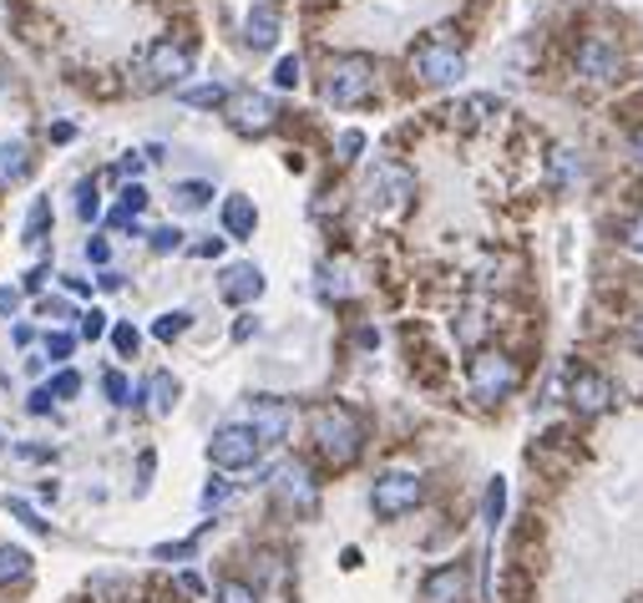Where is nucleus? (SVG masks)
Instances as JSON below:
<instances>
[{
    "instance_id": "obj_45",
    "label": "nucleus",
    "mask_w": 643,
    "mask_h": 603,
    "mask_svg": "<svg viewBox=\"0 0 643 603\" xmlns=\"http://www.w3.org/2000/svg\"><path fill=\"white\" fill-rule=\"evenodd\" d=\"M15 304H21V294H15V290H0V314H15Z\"/></svg>"
},
{
    "instance_id": "obj_48",
    "label": "nucleus",
    "mask_w": 643,
    "mask_h": 603,
    "mask_svg": "<svg viewBox=\"0 0 643 603\" xmlns=\"http://www.w3.org/2000/svg\"><path fill=\"white\" fill-rule=\"evenodd\" d=\"M633 351L643 355V314H639V320H633Z\"/></svg>"
},
{
    "instance_id": "obj_42",
    "label": "nucleus",
    "mask_w": 643,
    "mask_h": 603,
    "mask_svg": "<svg viewBox=\"0 0 643 603\" xmlns=\"http://www.w3.org/2000/svg\"><path fill=\"white\" fill-rule=\"evenodd\" d=\"M137 173H143V157H137V153L122 157V163H117V178H137Z\"/></svg>"
},
{
    "instance_id": "obj_23",
    "label": "nucleus",
    "mask_w": 643,
    "mask_h": 603,
    "mask_svg": "<svg viewBox=\"0 0 643 603\" xmlns=\"http://www.w3.org/2000/svg\"><path fill=\"white\" fill-rule=\"evenodd\" d=\"M208 198H214V188H208V183H178V188H173L178 214H198V208H208Z\"/></svg>"
},
{
    "instance_id": "obj_19",
    "label": "nucleus",
    "mask_w": 643,
    "mask_h": 603,
    "mask_svg": "<svg viewBox=\"0 0 643 603\" xmlns=\"http://www.w3.org/2000/svg\"><path fill=\"white\" fill-rule=\"evenodd\" d=\"M31 178V153L25 143H0V183H21Z\"/></svg>"
},
{
    "instance_id": "obj_37",
    "label": "nucleus",
    "mask_w": 643,
    "mask_h": 603,
    "mask_svg": "<svg viewBox=\"0 0 643 603\" xmlns=\"http://www.w3.org/2000/svg\"><path fill=\"white\" fill-rule=\"evenodd\" d=\"M623 243H629L633 253H643V214H633L629 223H623Z\"/></svg>"
},
{
    "instance_id": "obj_2",
    "label": "nucleus",
    "mask_w": 643,
    "mask_h": 603,
    "mask_svg": "<svg viewBox=\"0 0 643 603\" xmlns=\"http://www.w3.org/2000/svg\"><path fill=\"white\" fill-rule=\"evenodd\" d=\"M517 381H522V371H517V361L507 351H477L471 365H466V386H471V401H481V406L507 401L517 391Z\"/></svg>"
},
{
    "instance_id": "obj_24",
    "label": "nucleus",
    "mask_w": 643,
    "mask_h": 603,
    "mask_svg": "<svg viewBox=\"0 0 643 603\" xmlns=\"http://www.w3.org/2000/svg\"><path fill=\"white\" fill-rule=\"evenodd\" d=\"M46 223H51V204L37 198L31 214H25V249H41V243H46Z\"/></svg>"
},
{
    "instance_id": "obj_32",
    "label": "nucleus",
    "mask_w": 643,
    "mask_h": 603,
    "mask_svg": "<svg viewBox=\"0 0 643 603\" xmlns=\"http://www.w3.org/2000/svg\"><path fill=\"white\" fill-rule=\"evenodd\" d=\"M112 345H117V355H137V345H143V335L132 325H117L112 330Z\"/></svg>"
},
{
    "instance_id": "obj_28",
    "label": "nucleus",
    "mask_w": 643,
    "mask_h": 603,
    "mask_svg": "<svg viewBox=\"0 0 643 603\" xmlns=\"http://www.w3.org/2000/svg\"><path fill=\"white\" fill-rule=\"evenodd\" d=\"M76 214H82L86 223H92V218L102 214V198H96V183H82V188H76Z\"/></svg>"
},
{
    "instance_id": "obj_8",
    "label": "nucleus",
    "mask_w": 643,
    "mask_h": 603,
    "mask_svg": "<svg viewBox=\"0 0 643 603\" xmlns=\"http://www.w3.org/2000/svg\"><path fill=\"white\" fill-rule=\"evenodd\" d=\"M269 487H274V497L289 507V512H314V502H320V487H314V477H310L304 461H279L274 477H269Z\"/></svg>"
},
{
    "instance_id": "obj_38",
    "label": "nucleus",
    "mask_w": 643,
    "mask_h": 603,
    "mask_svg": "<svg viewBox=\"0 0 643 603\" xmlns=\"http://www.w3.org/2000/svg\"><path fill=\"white\" fill-rule=\"evenodd\" d=\"M72 345H76V340L61 335V330H56V335H46V355H51V361H66V355H72Z\"/></svg>"
},
{
    "instance_id": "obj_30",
    "label": "nucleus",
    "mask_w": 643,
    "mask_h": 603,
    "mask_svg": "<svg viewBox=\"0 0 643 603\" xmlns=\"http://www.w3.org/2000/svg\"><path fill=\"white\" fill-rule=\"evenodd\" d=\"M102 391H107V396H112V406H132V391H127V381H122V375L117 371H107V375H102Z\"/></svg>"
},
{
    "instance_id": "obj_47",
    "label": "nucleus",
    "mask_w": 643,
    "mask_h": 603,
    "mask_svg": "<svg viewBox=\"0 0 643 603\" xmlns=\"http://www.w3.org/2000/svg\"><path fill=\"white\" fill-rule=\"evenodd\" d=\"M198 253H203V259H214V253H224V239H208V243H198Z\"/></svg>"
},
{
    "instance_id": "obj_29",
    "label": "nucleus",
    "mask_w": 643,
    "mask_h": 603,
    "mask_svg": "<svg viewBox=\"0 0 643 603\" xmlns=\"http://www.w3.org/2000/svg\"><path fill=\"white\" fill-rule=\"evenodd\" d=\"M76 391H82V375H76V371H61L56 381H51V396H56V401H72Z\"/></svg>"
},
{
    "instance_id": "obj_49",
    "label": "nucleus",
    "mask_w": 643,
    "mask_h": 603,
    "mask_svg": "<svg viewBox=\"0 0 643 603\" xmlns=\"http://www.w3.org/2000/svg\"><path fill=\"white\" fill-rule=\"evenodd\" d=\"M633 157H639V163H643V127H639V133H633Z\"/></svg>"
},
{
    "instance_id": "obj_35",
    "label": "nucleus",
    "mask_w": 643,
    "mask_h": 603,
    "mask_svg": "<svg viewBox=\"0 0 643 603\" xmlns=\"http://www.w3.org/2000/svg\"><path fill=\"white\" fill-rule=\"evenodd\" d=\"M274 86H284V92H289V86H299V56L279 61V66H274Z\"/></svg>"
},
{
    "instance_id": "obj_9",
    "label": "nucleus",
    "mask_w": 643,
    "mask_h": 603,
    "mask_svg": "<svg viewBox=\"0 0 643 603\" xmlns=\"http://www.w3.org/2000/svg\"><path fill=\"white\" fill-rule=\"evenodd\" d=\"M228 107V127L243 137H263V133H274V102L263 97V92H234V97L224 102Z\"/></svg>"
},
{
    "instance_id": "obj_27",
    "label": "nucleus",
    "mask_w": 643,
    "mask_h": 603,
    "mask_svg": "<svg viewBox=\"0 0 643 603\" xmlns=\"http://www.w3.org/2000/svg\"><path fill=\"white\" fill-rule=\"evenodd\" d=\"M218 603H259V593H253L249 583L228 579V583H218Z\"/></svg>"
},
{
    "instance_id": "obj_6",
    "label": "nucleus",
    "mask_w": 643,
    "mask_h": 603,
    "mask_svg": "<svg viewBox=\"0 0 643 603\" xmlns=\"http://www.w3.org/2000/svg\"><path fill=\"white\" fill-rule=\"evenodd\" d=\"M421 497H426V482H421L416 471H385L381 482L370 487V507H375V518H385V522L416 512Z\"/></svg>"
},
{
    "instance_id": "obj_39",
    "label": "nucleus",
    "mask_w": 643,
    "mask_h": 603,
    "mask_svg": "<svg viewBox=\"0 0 643 603\" xmlns=\"http://www.w3.org/2000/svg\"><path fill=\"white\" fill-rule=\"evenodd\" d=\"M572 168H578V163H572V153H552V178H558V183H568Z\"/></svg>"
},
{
    "instance_id": "obj_12",
    "label": "nucleus",
    "mask_w": 643,
    "mask_h": 603,
    "mask_svg": "<svg viewBox=\"0 0 643 603\" xmlns=\"http://www.w3.org/2000/svg\"><path fill=\"white\" fill-rule=\"evenodd\" d=\"M623 66L619 46H613V37H583V46H578V76H588V82H613Z\"/></svg>"
},
{
    "instance_id": "obj_40",
    "label": "nucleus",
    "mask_w": 643,
    "mask_h": 603,
    "mask_svg": "<svg viewBox=\"0 0 643 603\" xmlns=\"http://www.w3.org/2000/svg\"><path fill=\"white\" fill-rule=\"evenodd\" d=\"M86 259H92V264H107V259H112V243L107 239H86Z\"/></svg>"
},
{
    "instance_id": "obj_18",
    "label": "nucleus",
    "mask_w": 643,
    "mask_h": 603,
    "mask_svg": "<svg viewBox=\"0 0 643 603\" xmlns=\"http://www.w3.org/2000/svg\"><path fill=\"white\" fill-rule=\"evenodd\" d=\"M173 406H178V381L167 371H157L153 381H147V410H153V416H173Z\"/></svg>"
},
{
    "instance_id": "obj_31",
    "label": "nucleus",
    "mask_w": 643,
    "mask_h": 603,
    "mask_svg": "<svg viewBox=\"0 0 643 603\" xmlns=\"http://www.w3.org/2000/svg\"><path fill=\"white\" fill-rule=\"evenodd\" d=\"M228 497H234V487H228L224 477H214V482L203 487V507H208V512H214V507H224Z\"/></svg>"
},
{
    "instance_id": "obj_22",
    "label": "nucleus",
    "mask_w": 643,
    "mask_h": 603,
    "mask_svg": "<svg viewBox=\"0 0 643 603\" xmlns=\"http://www.w3.org/2000/svg\"><path fill=\"white\" fill-rule=\"evenodd\" d=\"M25 573H31V553H25V548L0 543V583H21Z\"/></svg>"
},
{
    "instance_id": "obj_10",
    "label": "nucleus",
    "mask_w": 643,
    "mask_h": 603,
    "mask_svg": "<svg viewBox=\"0 0 643 603\" xmlns=\"http://www.w3.org/2000/svg\"><path fill=\"white\" fill-rule=\"evenodd\" d=\"M568 401L583 410V416H603V410L613 406V381H608V375H598V371H588V365H572Z\"/></svg>"
},
{
    "instance_id": "obj_1",
    "label": "nucleus",
    "mask_w": 643,
    "mask_h": 603,
    "mask_svg": "<svg viewBox=\"0 0 643 603\" xmlns=\"http://www.w3.org/2000/svg\"><path fill=\"white\" fill-rule=\"evenodd\" d=\"M310 436H314V451L330 467H350L360 457V447H365V426H360V416L345 401H324L310 416Z\"/></svg>"
},
{
    "instance_id": "obj_41",
    "label": "nucleus",
    "mask_w": 643,
    "mask_h": 603,
    "mask_svg": "<svg viewBox=\"0 0 643 603\" xmlns=\"http://www.w3.org/2000/svg\"><path fill=\"white\" fill-rule=\"evenodd\" d=\"M487 112H497V102H491V97L466 102V117H471V122H481V117H487Z\"/></svg>"
},
{
    "instance_id": "obj_36",
    "label": "nucleus",
    "mask_w": 643,
    "mask_h": 603,
    "mask_svg": "<svg viewBox=\"0 0 643 603\" xmlns=\"http://www.w3.org/2000/svg\"><path fill=\"white\" fill-rule=\"evenodd\" d=\"M11 512H15V518H21V522H25V528H31V532H46V522L37 518V507H31V502H21V497H11Z\"/></svg>"
},
{
    "instance_id": "obj_17",
    "label": "nucleus",
    "mask_w": 643,
    "mask_h": 603,
    "mask_svg": "<svg viewBox=\"0 0 643 603\" xmlns=\"http://www.w3.org/2000/svg\"><path fill=\"white\" fill-rule=\"evenodd\" d=\"M320 290H324V300H350V294H355V279H350L345 259H340V264L324 259V264H320Z\"/></svg>"
},
{
    "instance_id": "obj_3",
    "label": "nucleus",
    "mask_w": 643,
    "mask_h": 603,
    "mask_svg": "<svg viewBox=\"0 0 643 603\" xmlns=\"http://www.w3.org/2000/svg\"><path fill=\"white\" fill-rule=\"evenodd\" d=\"M370 92H375V61L370 56L350 51V56L330 61V72H324V102L330 107H360V102H370Z\"/></svg>"
},
{
    "instance_id": "obj_13",
    "label": "nucleus",
    "mask_w": 643,
    "mask_h": 603,
    "mask_svg": "<svg viewBox=\"0 0 643 603\" xmlns=\"http://www.w3.org/2000/svg\"><path fill=\"white\" fill-rule=\"evenodd\" d=\"M466 593H471V568L466 563H446L421 583V603H466Z\"/></svg>"
},
{
    "instance_id": "obj_7",
    "label": "nucleus",
    "mask_w": 643,
    "mask_h": 603,
    "mask_svg": "<svg viewBox=\"0 0 643 603\" xmlns=\"http://www.w3.org/2000/svg\"><path fill=\"white\" fill-rule=\"evenodd\" d=\"M208 457L224 471H243L263 457V441L253 436V426H218L214 441H208Z\"/></svg>"
},
{
    "instance_id": "obj_4",
    "label": "nucleus",
    "mask_w": 643,
    "mask_h": 603,
    "mask_svg": "<svg viewBox=\"0 0 643 603\" xmlns=\"http://www.w3.org/2000/svg\"><path fill=\"white\" fill-rule=\"evenodd\" d=\"M193 72V46L188 41H153L143 56V92H167V86H178L183 76Z\"/></svg>"
},
{
    "instance_id": "obj_20",
    "label": "nucleus",
    "mask_w": 643,
    "mask_h": 603,
    "mask_svg": "<svg viewBox=\"0 0 643 603\" xmlns=\"http://www.w3.org/2000/svg\"><path fill=\"white\" fill-rule=\"evenodd\" d=\"M234 97L224 82H203V86H183L178 92V102L183 107H224V102Z\"/></svg>"
},
{
    "instance_id": "obj_34",
    "label": "nucleus",
    "mask_w": 643,
    "mask_h": 603,
    "mask_svg": "<svg viewBox=\"0 0 643 603\" xmlns=\"http://www.w3.org/2000/svg\"><path fill=\"white\" fill-rule=\"evenodd\" d=\"M178 249H183L178 229H153V253H178Z\"/></svg>"
},
{
    "instance_id": "obj_16",
    "label": "nucleus",
    "mask_w": 643,
    "mask_h": 603,
    "mask_svg": "<svg viewBox=\"0 0 643 603\" xmlns=\"http://www.w3.org/2000/svg\"><path fill=\"white\" fill-rule=\"evenodd\" d=\"M224 229H228V239H253V229H259V208H253V198H243V194L228 198Z\"/></svg>"
},
{
    "instance_id": "obj_43",
    "label": "nucleus",
    "mask_w": 643,
    "mask_h": 603,
    "mask_svg": "<svg viewBox=\"0 0 643 603\" xmlns=\"http://www.w3.org/2000/svg\"><path fill=\"white\" fill-rule=\"evenodd\" d=\"M15 457H21V461H51L56 451H46V447H15Z\"/></svg>"
},
{
    "instance_id": "obj_5",
    "label": "nucleus",
    "mask_w": 643,
    "mask_h": 603,
    "mask_svg": "<svg viewBox=\"0 0 643 603\" xmlns=\"http://www.w3.org/2000/svg\"><path fill=\"white\" fill-rule=\"evenodd\" d=\"M411 66H416V76L426 86H452V82H461L466 76V56H461V46L456 41H446V37H426L416 51H411Z\"/></svg>"
},
{
    "instance_id": "obj_46",
    "label": "nucleus",
    "mask_w": 643,
    "mask_h": 603,
    "mask_svg": "<svg viewBox=\"0 0 643 603\" xmlns=\"http://www.w3.org/2000/svg\"><path fill=\"white\" fill-rule=\"evenodd\" d=\"M31 410H37V416H46V410H51V391H37V396H31Z\"/></svg>"
},
{
    "instance_id": "obj_25",
    "label": "nucleus",
    "mask_w": 643,
    "mask_h": 603,
    "mask_svg": "<svg viewBox=\"0 0 643 603\" xmlns=\"http://www.w3.org/2000/svg\"><path fill=\"white\" fill-rule=\"evenodd\" d=\"M501 512H507V482H501V477H491L487 497H481V522H487V528H497Z\"/></svg>"
},
{
    "instance_id": "obj_44",
    "label": "nucleus",
    "mask_w": 643,
    "mask_h": 603,
    "mask_svg": "<svg viewBox=\"0 0 643 603\" xmlns=\"http://www.w3.org/2000/svg\"><path fill=\"white\" fill-rule=\"evenodd\" d=\"M360 147H365V137H360V133H345V137H340V153H345V157H355Z\"/></svg>"
},
{
    "instance_id": "obj_21",
    "label": "nucleus",
    "mask_w": 643,
    "mask_h": 603,
    "mask_svg": "<svg viewBox=\"0 0 643 603\" xmlns=\"http://www.w3.org/2000/svg\"><path fill=\"white\" fill-rule=\"evenodd\" d=\"M143 208H147V194L132 183V188H122V204L107 214V223H112V229H127V223H137V214H143Z\"/></svg>"
},
{
    "instance_id": "obj_11",
    "label": "nucleus",
    "mask_w": 643,
    "mask_h": 603,
    "mask_svg": "<svg viewBox=\"0 0 643 603\" xmlns=\"http://www.w3.org/2000/svg\"><path fill=\"white\" fill-rule=\"evenodd\" d=\"M249 426L253 436H259L263 447H279L289 436V426H294V410H289V401L279 396H253L249 401Z\"/></svg>"
},
{
    "instance_id": "obj_14",
    "label": "nucleus",
    "mask_w": 643,
    "mask_h": 603,
    "mask_svg": "<svg viewBox=\"0 0 643 603\" xmlns=\"http://www.w3.org/2000/svg\"><path fill=\"white\" fill-rule=\"evenodd\" d=\"M218 294H224L228 304H253L263 294V269L259 264H234V269H224V284H218Z\"/></svg>"
},
{
    "instance_id": "obj_26",
    "label": "nucleus",
    "mask_w": 643,
    "mask_h": 603,
    "mask_svg": "<svg viewBox=\"0 0 643 603\" xmlns=\"http://www.w3.org/2000/svg\"><path fill=\"white\" fill-rule=\"evenodd\" d=\"M188 325H193V314H188V310H167V314H157L153 335H157V340H178Z\"/></svg>"
},
{
    "instance_id": "obj_15",
    "label": "nucleus",
    "mask_w": 643,
    "mask_h": 603,
    "mask_svg": "<svg viewBox=\"0 0 643 603\" xmlns=\"http://www.w3.org/2000/svg\"><path fill=\"white\" fill-rule=\"evenodd\" d=\"M243 41L259 51H269L279 41V11L274 0H259V6H249V15H243Z\"/></svg>"
},
{
    "instance_id": "obj_33",
    "label": "nucleus",
    "mask_w": 643,
    "mask_h": 603,
    "mask_svg": "<svg viewBox=\"0 0 643 603\" xmlns=\"http://www.w3.org/2000/svg\"><path fill=\"white\" fill-rule=\"evenodd\" d=\"M102 335H107V314H102V310H86L82 314V340H102Z\"/></svg>"
}]
</instances>
